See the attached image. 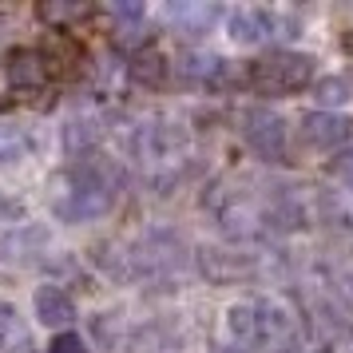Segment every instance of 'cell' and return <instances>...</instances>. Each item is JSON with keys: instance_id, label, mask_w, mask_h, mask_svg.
Segmentation results:
<instances>
[{"instance_id": "6da1fadb", "label": "cell", "mask_w": 353, "mask_h": 353, "mask_svg": "<svg viewBox=\"0 0 353 353\" xmlns=\"http://www.w3.org/2000/svg\"><path fill=\"white\" fill-rule=\"evenodd\" d=\"M123 167L108 155H80L68 167L56 171L52 179V214L60 223H96L103 214H112V207L123 194Z\"/></svg>"}, {"instance_id": "7a4b0ae2", "label": "cell", "mask_w": 353, "mask_h": 353, "mask_svg": "<svg viewBox=\"0 0 353 353\" xmlns=\"http://www.w3.org/2000/svg\"><path fill=\"white\" fill-rule=\"evenodd\" d=\"M226 334L239 353H298L305 345L302 314L286 298H242L226 310Z\"/></svg>"}, {"instance_id": "3957f363", "label": "cell", "mask_w": 353, "mask_h": 353, "mask_svg": "<svg viewBox=\"0 0 353 353\" xmlns=\"http://www.w3.org/2000/svg\"><path fill=\"white\" fill-rule=\"evenodd\" d=\"M318 80V60L310 52L298 48H278L258 56L254 64L246 68V83L258 96H290V92H305Z\"/></svg>"}, {"instance_id": "277c9868", "label": "cell", "mask_w": 353, "mask_h": 353, "mask_svg": "<svg viewBox=\"0 0 353 353\" xmlns=\"http://www.w3.org/2000/svg\"><path fill=\"white\" fill-rule=\"evenodd\" d=\"M239 131L246 147L254 151L258 159L266 163H286V147H290V123L274 108H242L239 112Z\"/></svg>"}, {"instance_id": "5b68a950", "label": "cell", "mask_w": 353, "mask_h": 353, "mask_svg": "<svg viewBox=\"0 0 353 353\" xmlns=\"http://www.w3.org/2000/svg\"><path fill=\"white\" fill-rule=\"evenodd\" d=\"M282 28H286V20L278 17L274 8L242 4V8H230V12H226V32H230V40L242 44V48L270 44V40H278V36H286Z\"/></svg>"}, {"instance_id": "8992f818", "label": "cell", "mask_w": 353, "mask_h": 353, "mask_svg": "<svg viewBox=\"0 0 353 353\" xmlns=\"http://www.w3.org/2000/svg\"><path fill=\"white\" fill-rule=\"evenodd\" d=\"M298 139H302L305 151H318V155H330V151H341L350 147L353 139V119L337 112H305L298 119Z\"/></svg>"}, {"instance_id": "52a82bcc", "label": "cell", "mask_w": 353, "mask_h": 353, "mask_svg": "<svg viewBox=\"0 0 353 353\" xmlns=\"http://www.w3.org/2000/svg\"><path fill=\"white\" fill-rule=\"evenodd\" d=\"M199 274L214 282V286H239V282H250L258 278V258L242 254V250H223V246H203L199 254Z\"/></svg>"}, {"instance_id": "ba28073f", "label": "cell", "mask_w": 353, "mask_h": 353, "mask_svg": "<svg viewBox=\"0 0 353 353\" xmlns=\"http://www.w3.org/2000/svg\"><path fill=\"white\" fill-rule=\"evenodd\" d=\"M4 83L8 92H40L48 83V56L36 48H8L4 52Z\"/></svg>"}, {"instance_id": "9c48e42d", "label": "cell", "mask_w": 353, "mask_h": 353, "mask_svg": "<svg viewBox=\"0 0 353 353\" xmlns=\"http://www.w3.org/2000/svg\"><path fill=\"white\" fill-rule=\"evenodd\" d=\"M32 314L40 325H48V330H60L64 334L68 325L76 321V302H72V294L64 286H56V282H44V286H36L32 294Z\"/></svg>"}, {"instance_id": "30bf717a", "label": "cell", "mask_w": 353, "mask_h": 353, "mask_svg": "<svg viewBox=\"0 0 353 353\" xmlns=\"http://www.w3.org/2000/svg\"><path fill=\"white\" fill-rule=\"evenodd\" d=\"M128 76L139 83V88H163V80H167V56H163L155 44L135 48L128 56Z\"/></svg>"}, {"instance_id": "8fae6325", "label": "cell", "mask_w": 353, "mask_h": 353, "mask_svg": "<svg viewBox=\"0 0 353 353\" xmlns=\"http://www.w3.org/2000/svg\"><path fill=\"white\" fill-rule=\"evenodd\" d=\"M183 76L191 83H199V88H223V83H230V60L199 52V56L183 60Z\"/></svg>"}, {"instance_id": "7c38bea8", "label": "cell", "mask_w": 353, "mask_h": 353, "mask_svg": "<svg viewBox=\"0 0 353 353\" xmlns=\"http://www.w3.org/2000/svg\"><path fill=\"white\" fill-rule=\"evenodd\" d=\"M32 334L12 302H0V353H28Z\"/></svg>"}, {"instance_id": "4fadbf2b", "label": "cell", "mask_w": 353, "mask_h": 353, "mask_svg": "<svg viewBox=\"0 0 353 353\" xmlns=\"http://www.w3.org/2000/svg\"><path fill=\"white\" fill-rule=\"evenodd\" d=\"M314 99L321 103V112H334L353 99V83L345 76H321V80H314Z\"/></svg>"}, {"instance_id": "5bb4252c", "label": "cell", "mask_w": 353, "mask_h": 353, "mask_svg": "<svg viewBox=\"0 0 353 353\" xmlns=\"http://www.w3.org/2000/svg\"><path fill=\"white\" fill-rule=\"evenodd\" d=\"M32 147H36V139L24 128H17V123L0 128V167H4V163L28 159V151H32Z\"/></svg>"}, {"instance_id": "9a60e30c", "label": "cell", "mask_w": 353, "mask_h": 353, "mask_svg": "<svg viewBox=\"0 0 353 353\" xmlns=\"http://www.w3.org/2000/svg\"><path fill=\"white\" fill-rule=\"evenodd\" d=\"M223 17L219 8H210V4H179L175 8V24L183 28V32H194V36H203L210 32V24Z\"/></svg>"}, {"instance_id": "2e32d148", "label": "cell", "mask_w": 353, "mask_h": 353, "mask_svg": "<svg viewBox=\"0 0 353 353\" xmlns=\"http://www.w3.org/2000/svg\"><path fill=\"white\" fill-rule=\"evenodd\" d=\"M325 171H330V179H337V183L353 194V143L341 147V151H337V159H330V167H325Z\"/></svg>"}, {"instance_id": "e0dca14e", "label": "cell", "mask_w": 353, "mask_h": 353, "mask_svg": "<svg viewBox=\"0 0 353 353\" xmlns=\"http://www.w3.org/2000/svg\"><path fill=\"white\" fill-rule=\"evenodd\" d=\"M48 353H92V350H88V341H83V337L76 334V330H64V334L52 337Z\"/></svg>"}, {"instance_id": "ac0fdd59", "label": "cell", "mask_w": 353, "mask_h": 353, "mask_svg": "<svg viewBox=\"0 0 353 353\" xmlns=\"http://www.w3.org/2000/svg\"><path fill=\"white\" fill-rule=\"evenodd\" d=\"M44 242H48V234H44V230H32V226H28L24 250H36V246H44ZM4 250H20V246H17V234H4V239H0V258H4Z\"/></svg>"}, {"instance_id": "d6986e66", "label": "cell", "mask_w": 353, "mask_h": 353, "mask_svg": "<svg viewBox=\"0 0 353 353\" xmlns=\"http://www.w3.org/2000/svg\"><path fill=\"white\" fill-rule=\"evenodd\" d=\"M24 214H28V207H24L20 199L0 194V226H4V223H24Z\"/></svg>"}, {"instance_id": "ffe728a7", "label": "cell", "mask_w": 353, "mask_h": 353, "mask_svg": "<svg viewBox=\"0 0 353 353\" xmlns=\"http://www.w3.org/2000/svg\"><path fill=\"white\" fill-rule=\"evenodd\" d=\"M40 17L44 20H72V17H88V8L83 4H48V8H40Z\"/></svg>"}, {"instance_id": "44dd1931", "label": "cell", "mask_w": 353, "mask_h": 353, "mask_svg": "<svg viewBox=\"0 0 353 353\" xmlns=\"http://www.w3.org/2000/svg\"><path fill=\"white\" fill-rule=\"evenodd\" d=\"M314 353H330V350H314Z\"/></svg>"}, {"instance_id": "7402d4cb", "label": "cell", "mask_w": 353, "mask_h": 353, "mask_svg": "<svg viewBox=\"0 0 353 353\" xmlns=\"http://www.w3.org/2000/svg\"><path fill=\"white\" fill-rule=\"evenodd\" d=\"M350 345H353V337H350Z\"/></svg>"}]
</instances>
